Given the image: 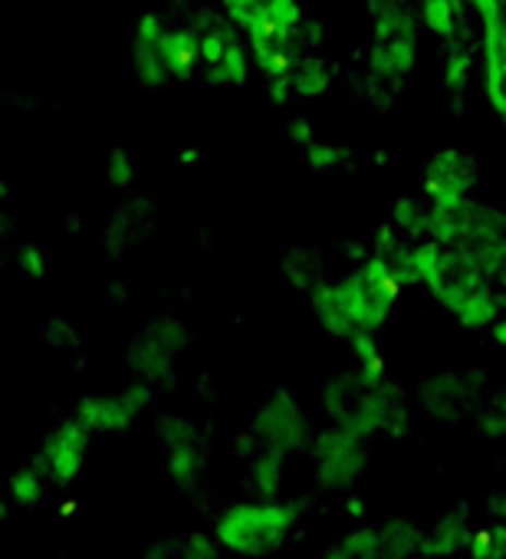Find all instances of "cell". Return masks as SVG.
<instances>
[{"label": "cell", "mask_w": 506, "mask_h": 559, "mask_svg": "<svg viewBox=\"0 0 506 559\" xmlns=\"http://www.w3.org/2000/svg\"><path fill=\"white\" fill-rule=\"evenodd\" d=\"M323 412L333 425L352 428L365 438H395L405 428V402L391 382L365 369L342 372L323 385Z\"/></svg>", "instance_id": "obj_1"}, {"label": "cell", "mask_w": 506, "mask_h": 559, "mask_svg": "<svg viewBox=\"0 0 506 559\" xmlns=\"http://www.w3.org/2000/svg\"><path fill=\"white\" fill-rule=\"evenodd\" d=\"M300 507L280 497H250L224 507L214 520V539L240 559H267L297 533Z\"/></svg>", "instance_id": "obj_2"}, {"label": "cell", "mask_w": 506, "mask_h": 559, "mask_svg": "<svg viewBox=\"0 0 506 559\" xmlns=\"http://www.w3.org/2000/svg\"><path fill=\"white\" fill-rule=\"evenodd\" d=\"M424 287L463 330H486L499 320V297L490 287V273L457 243H444Z\"/></svg>", "instance_id": "obj_3"}, {"label": "cell", "mask_w": 506, "mask_h": 559, "mask_svg": "<svg viewBox=\"0 0 506 559\" xmlns=\"http://www.w3.org/2000/svg\"><path fill=\"white\" fill-rule=\"evenodd\" d=\"M401 287H405V280L398 276L391 257H385V253L365 260L342 280H333L339 307L352 326V343L369 333L375 336L388 323V317L401 297Z\"/></svg>", "instance_id": "obj_4"}, {"label": "cell", "mask_w": 506, "mask_h": 559, "mask_svg": "<svg viewBox=\"0 0 506 559\" xmlns=\"http://www.w3.org/2000/svg\"><path fill=\"white\" fill-rule=\"evenodd\" d=\"M418 14L405 0H385L375 8L369 40V73L385 90H401L418 67Z\"/></svg>", "instance_id": "obj_5"}, {"label": "cell", "mask_w": 506, "mask_h": 559, "mask_svg": "<svg viewBox=\"0 0 506 559\" xmlns=\"http://www.w3.org/2000/svg\"><path fill=\"white\" fill-rule=\"evenodd\" d=\"M306 457H310L313 484L323 487L326 493L352 490L372 471L369 438L359 435V431H352V428H342V425H329V428L316 431Z\"/></svg>", "instance_id": "obj_6"}, {"label": "cell", "mask_w": 506, "mask_h": 559, "mask_svg": "<svg viewBox=\"0 0 506 559\" xmlns=\"http://www.w3.org/2000/svg\"><path fill=\"white\" fill-rule=\"evenodd\" d=\"M253 441L261 448H274L287 457L306 454L313 444V421L303 402L293 392H274L253 415Z\"/></svg>", "instance_id": "obj_7"}, {"label": "cell", "mask_w": 506, "mask_h": 559, "mask_svg": "<svg viewBox=\"0 0 506 559\" xmlns=\"http://www.w3.org/2000/svg\"><path fill=\"white\" fill-rule=\"evenodd\" d=\"M89 451H93V431L73 415L60 421L53 431H47L34 464L47 474L53 487H73L89 464Z\"/></svg>", "instance_id": "obj_8"}, {"label": "cell", "mask_w": 506, "mask_h": 559, "mask_svg": "<svg viewBox=\"0 0 506 559\" xmlns=\"http://www.w3.org/2000/svg\"><path fill=\"white\" fill-rule=\"evenodd\" d=\"M155 402V392L148 382L125 385L109 395H86L76 402V418L93 431V435H125Z\"/></svg>", "instance_id": "obj_9"}, {"label": "cell", "mask_w": 506, "mask_h": 559, "mask_svg": "<svg viewBox=\"0 0 506 559\" xmlns=\"http://www.w3.org/2000/svg\"><path fill=\"white\" fill-rule=\"evenodd\" d=\"M473 185H477V158L473 152L457 145L431 155V162L421 171V194L427 198L431 207L463 204Z\"/></svg>", "instance_id": "obj_10"}, {"label": "cell", "mask_w": 506, "mask_h": 559, "mask_svg": "<svg viewBox=\"0 0 506 559\" xmlns=\"http://www.w3.org/2000/svg\"><path fill=\"white\" fill-rule=\"evenodd\" d=\"M155 435L161 444L168 480L184 490L197 487V480L207 471V448H204L201 435L194 431V425L188 418H161Z\"/></svg>", "instance_id": "obj_11"}, {"label": "cell", "mask_w": 506, "mask_h": 559, "mask_svg": "<svg viewBox=\"0 0 506 559\" xmlns=\"http://www.w3.org/2000/svg\"><path fill=\"white\" fill-rule=\"evenodd\" d=\"M188 336L178 323L168 317H155L152 326L142 330V336L129 349V366L142 376V382L155 385L158 379H171V362L184 349Z\"/></svg>", "instance_id": "obj_12"}, {"label": "cell", "mask_w": 506, "mask_h": 559, "mask_svg": "<svg viewBox=\"0 0 506 559\" xmlns=\"http://www.w3.org/2000/svg\"><path fill=\"white\" fill-rule=\"evenodd\" d=\"M161 21L155 14H145L138 21V31H135V40H132V73L138 80L142 90H161L171 76H168V67L161 60V50H158V40H161Z\"/></svg>", "instance_id": "obj_13"}, {"label": "cell", "mask_w": 506, "mask_h": 559, "mask_svg": "<svg viewBox=\"0 0 506 559\" xmlns=\"http://www.w3.org/2000/svg\"><path fill=\"white\" fill-rule=\"evenodd\" d=\"M477 523L454 510L444 513L437 523H431L424 530V559H457V556H470V543H473Z\"/></svg>", "instance_id": "obj_14"}, {"label": "cell", "mask_w": 506, "mask_h": 559, "mask_svg": "<svg viewBox=\"0 0 506 559\" xmlns=\"http://www.w3.org/2000/svg\"><path fill=\"white\" fill-rule=\"evenodd\" d=\"M158 50H161V60L168 67V76L174 83H191L194 80V70L201 63V37L194 31H171V34H161L158 40Z\"/></svg>", "instance_id": "obj_15"}, {"label": "cell", "mask_w": 506, "mask_h": 559, "mask_svg": "<svg viewBox=\"0 0 506 559\" xmlns=\"http://www.w3.org/2000/svg\"><path fill=\"white\" fill-rule=\"evenodd\" d=\"M287 454L257 444V451L246 461V487L253 490V497H280L287 484Z\"/></svg>", "instance_id": "obj_16"}, {"label": "cell", "mask_w": 506, "mask_h": 559, "mask_svg": "<svg viewBox=\"0 0 506 559\" xmlns=\"http://www.w3.org/2000/svg\"><path fill=\"white\" fill-rule=\"evenodd\" d=\"M316 559H378V523H362L326 543Z\"/></svg>", "instance_id": "obj_17"}, {"label": "cell", "mask_w": 506, "mask_h": 559, "mask_svg": "<svg viewBox=\"0 0 506 559\" xmlns=\"http://www.w3.org/2000/svg\"><path fill=\"white\" fill-rule=\"evenodd\" d=\"M50 480H47V474L37 467V464H31V467H17L11 477H8V497H11V503L17 507V510H37L44 500H47V493H50Z\"/></svg>", "instance_id": "obj_18"}, {"label": "cell", "mask_w": 506, "mask_h": 559, "mask_svg": "<svg viewBox=\"0 0 506 559\" xmlns=\"http://www.w3.org/2000/svg\"><path fill=\"white\" fill-rule=\"evenodd\" d=\"M333 83V73H329V63L316 53H303L297 63H293V73H290V86H293V96H303V99H316L329 90Z\"/></svg>", "instance_id": "obj_19"}, {"label": "cell", "mask_w": 506, "mask_h": 559, "mask_svg": "<svg viewBox=\"0 0 506 559\" xmlns=\"http://www.w3.org/2000/svg\"><path fill=\"white\" fill-rule=\"evenodd\" d=\"M207 86L214 90H237V86H246L250 80V60H246V50L240 47V40L214 63L207 67Z\"/></svg>", "instance_id": "obj_20"}, {"label": "cell", "mask_w": 506, "mask_h": 559, "mask_svg": "<svg viewBox=\"0 0 506 559\" xmlns=\"http://www.w3.org/2000/svg\"><path fill=\"white\" fill-rule=\"evenodd\" d=\"M158 559H220V543L210 533H184L174 543L155 546Z\"/></svg>", "instance_id": "obj_21"}, {"label": "cell", "mask_w": 506, "mask_h": 559, "mask_svg": "<svg viewBox=\"0 0 506 559\" xmlns=\"http://www.w3.org/2000/svg\"><path fill=\"white\" fill-rule=\"evenodd\" d=\"M460 14H463V4H457V0H421V8H418L424 31L437 37H450L457 31Z\"/></svg>", "instance_id": "obj_22"}, {"label": "cell", "mask_w": 506, "mask_h": 559, "mask_svg": "<svg viewBox=\"0 0 506 559\" xmlns=\"http://www.w3.org/2000/svg\"><path fill=\"white\" fill-rule=\"evenodd\" d=\"M470 559H506V523L490 520L477 523L473 543H470Z\"/></svg>", "instance_id": "obj_23"}, {"label": "cell", "mask_w": 506, "mask_h": 559, "mask_svg": "<svg viewBox=\"0 0 506 559\" xmlns=\"http://www.w3.org/2000/svg\"><path fill=\"white\" fill-rule=\"evenodd\" d=\"M220 4H224V14L230 17V24H237L246 34L267 24L264 0H220Z\"/></svg>", "instance_id": "obj_24"}, {"label": "cell", "mask_w": 506, "mask_h": 559, "mask_svg": "<svg viewBox=\"0 0 506 559\" xmlns=\"http://www.w3.org/2000/svg\"><path fill=\"white\" fill-rule=\"evenodd\" d=\"M483 90H486L493 112L506 122V60L483 63Z\"/></svg>", "instance_id": "obj_25"}, {"label": "cell", "mask_w": 506, "mask_h": 559, "mask_svg": "<svg viewBox=\"0 0 506 559\" xmlns=\"http://www.w3.org/2000/svg\"><path fill=\"white\" fill-rule=\"evenodd\" d=\"M106 181H109L116 191L132 188V181H135V165H132V155H129L125 148H112V152H109V162H106Z\"/></svg>", "instance_id": "obj_26"}, {"label": "cell", "mask_w": 506, "mask_h": 559, "mask_svg": "<svg viewBox=\"0 0 506 559\" xmlns=\"http://www.w3.org/2000/svg\"><path fill=\"white\" fill-rule=\"evenodd\" d=\"M349 152H342L339 145H329V142H320V139H313L310 145H306V158H310V165L316 168V171H336V168H342V158H346Z\"/></svg>", "instance_id": "obj_27"}, {"label": "cell", "mask_w": 506, "mask_h": 559, "mask_svg": "<svg viewBox=\"0 0 506 559\" xmlns=\"http://www.w3.org/2000/svg\"><path fill=\"white\" fill-rule=\"evenodd\" d=\"M467 76H470V57L467 53H450L447 57V67H444V86L447 90H463L467 86Z\"/></svg>", "instance_id": "obj_28"}, {"label": "cell", "mask_w": 506, "mask_h": 559, "mask_svg": "<svg viewBox=\"0 0 506 559\" xmlns=\"http://www.w3.org/2000/svg\"><path fill=\"white\" fill-rule=\"evenodd\" d=\"M477 431L483 438H506V412L499 405H493L490 412H483L477 418Z\"/></svg>", "instance_id": "obj_29"}, {"label": "cell", "mask_w": 506, "mask_h": 559, "mask_svg": "<svg viewBox=\"0 0 506 559\" xmlns=\"http://www.w3.org/2000/svg\"><path fill=\"white\" fill-rule=\"evenodd\" d=\"M21 263H24V276H31V280H37V276L47 273V257H44V250H40L37 243H27V247H24Z\"/></svg>", "instance_id": "obj_30"}, {"label": "cell", "mask_w": 506, "mask_h": 559, "mask_svg": "<svg viewBox=\"0 0 506 559\" xmlns=\"http://www.w3.org/2000/svg\"><path fill=\"white\" fill-rule=\"evenodd\" d=\"M486 513H490V520L506 523V490H499V493H493V497L486 500Z\"/></svg>", "instance_id": "obj_31"}, {"label": "cell", "mask_w": 506, "mask_h": 559, "mask_svg": "<svg viewBox=\"0 0 506 559\" xmlns=\"http://www.w3.org/2000/svg\"><path fill=\"white\" fill-rule=\"evenodd\" d=\"M493 340H496V343H499V346H506V320H503V323H496V326H493Z\"/></svg>", "instance_id": "obj_32"}, {"label": "cell", "mask_w": 506, "mask_h": 559, "mask_svg": "<svg viewBox=\"0 0 506 559\" xmlns=\"http://www.w3.org/2000/svg\"><path fill=\"white\" fill-rule=\"evenodd\" d=\"M496 405H499V408H503V412H506V385H503V389H499V399H496Z\"/></svg>", "instance_id": "obj_33"}, {"label": "cell", "mask_w": 506, "mask_h": 559, "mask_svg": "<svg viewBox=\"0 0 506 559\" xmlns=\"http://www.w3.org/2000/svg\"><path fill=\"white\" fill-rule=\"evenodd\" d=\"M457 4H463V0H457Z\"/></svg>", "instance_id": "obj_34"}, {"label": "cell", "mask_w": 506, "mask_h": 559, "mask_svg": "<svg viewBox=\"0 0 506 559\" xmlns=\"http://www.w3.org/2000/svg\"><path fill=\"white\" fill-rule=\"evenodd\" d=\"M503 4H506V0H503Z\"/></svg>", "instance_id": "obj_35"}]
</instances>
